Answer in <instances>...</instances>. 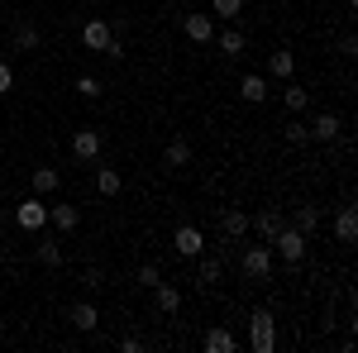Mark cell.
<instances>
[{
  "label": "cell",
  "instance_id": "1",
  "mask_svg": "<svg viewBox=\"0 0 358 353\" xmlns=\"http://www.w3.org/2000/svg\"><path fill=\"white\" fill-rule=\"evenodd\" d=\"M248 344H253V353H273L277 349V329H273V310H253L248 315Z\"/></svg>",
  "mask_w": 358,
  "mask_h": 353
},
{
  "label": "cell",
  "instance_id": "2",
  "mask_svg": "<svg viewBox=\"0 0 358 353\" xmlns=\"http://www.w3.org/2000/svg\"><path fill=\"white\" fill-rule=\"evenodd\" d=\"M273 244H277V258H282V263H292V268L306 258V234H301V229H292V224H282V229H277Z\"/></svg>",
  "mask_w": 358,
  "mask_h": 353
},
{
  "label": "cell",
  "instance_id": "3",
  "mask_svg": "<svg viewBox=\"0 0 358 353\" xmlns=\"http://www.w3.org/2000/svg\"><path fill=\"white\" fill-rule=\"evenodd\" d=\"M15 224H20L24 234H38V229L48 224V206H43V201H24V206L15 210Z\"/></svg>",
  "mask_w": 358,
  "mask_h": 353
},
{
  "label": "cell",
  "instance_id": "4",
  "mask_svg": "<svg viewBox=\"0 0 358 353\" xmlns=\"http://www.w3.org/2000/svg\"><path fill=\"white\" fill-rule=\"evenodd\" d=\"M244 272L253 277V282H268V272H273V248L253 244V248L244 253Z\"/></svg>",
  "mask_w": 358,
  "mask_h": 353
},
{
  "label": "cell",
  "instance_id": "5",
  "mask_svg": "<svg viewBox=\"0 0 358 353\" xmlns=\"http://www.w3.org/2000/svg\"><path fill=\"white\" fill-rule=\"evenodd\" d=\"M110 38H115V24H106V20H86L82 24V43L91 48V53H106Z\"/></svg>",
  "mask_w": 358,
  "mask_h": 353
},
{
  "label": "cell",
  "instance_id": "6",
  "mask_svg": "<svg viewBox=\"0 0 358 353\" xmlns=\"http://www.w3.org/2000/svg\"><path fill=\"white\" fill-rule=\"evenodd\" d=\"M101 143H106V138H101V129H77L72 153H77L82 163H96V158H101Z\"/></svg>",
  "mask_w": 358,
  "mask_h": 353
},
{
  "label": "cell",
  "instance_id": "7",
  "mask_svg": "<svg viewBox=\"0 0 358 353\" xmlns=\"http://www.w3.org/2000/svg\"><path fill=\"white\" fill-rule=\"evenodd\" d=\"M172 248H177L182 258H201L206 239H201V229H196V224H182V229H177V239H172Z\"/></svg>",
  "mask_w": 358,
  "mask_h": 353
},
{
  "label": "cell",
  "instance_id": "8",
  "mask_svg": "<svg viewBox=\"0 0 358 353\" xmlns=\"http://www.w3.org/2000/svg\"><path fill=\"white\" fill-rule=\"evenodd\" d=\"M334 239H339V244H354L358 239V210L354 206H339V215H334Z\"/></svg>",
  "mask_w": 358,
  "mask_h": 353
},
{
  "label": "cell",
  "instance_id": "9",
  "mask_svg": "<svg viewBox=\"0 0 358 353\" xmlns=\"http://www.w3.org/2000/svg\"><path fill=\"white\" fill-rule=\"evenodd\" d=\"M48 224H53L57 234H72L82 224V210L77 206H48Z\"/></svg>",
  "mask_w": 358,
  "mask_h": 353
},
{
  "label": "cell",
  "instance_id": "10",
  "mask_svg": "<svg viewBox=\"0 0 358 353\" xmlns=\"http://www.w3.org/2000/svg\"><path fill=\"white\" fill-rule=\"evenodd\" d=\"M67 320H72V325L82 329V334H91V329L101 325V310H96V305H91V301H77V305H72V310H67Z\"/></svg>",
  "mask_w": 358,
  "mask_h": 353
},
{
  "label": "cell",
  "instance_id": "11",
  "mask_svg": "<svg viewBox=\"0 0 358 353\" xmlns=\"http://www.w3.org/2000/svg\"><path fill=\"white\" fill-rule=\"evenodd\" d=\"M187 38H192V43H210V38H215V20H210V15H187Z\"/></svg>",
  "mask_w": 358,
  "mask_h": 353
},
{
  "label": "cell",
  "instance_id": "12",
  "mask_svg": "<svg viewBox=\"0 0 358 353\" xmlns=\"http://www.w3.org/2000/svg\"><path fill=\"white\" fill-rule=\"evenodd\" d=\"M292 229H301L306 239H310V234L320 229V206H296V210H292Z\"/></svg>",
  "mask_w": 358,
  "mask_h": 353
},
{
  "label": "cell",
  "instance_id": "13",
  "mask_svg": "<svg viewBox=\"0 0 358 353\" xmlns=\"http://www.w3.org/2000/svg\"><path fill=\"white\" fill-rule=\"evenodd\" d=\"M306 129H310V138H320V143H330V138L339 134V115H330V110H325V115H315V120H310Z\"/></svg>",
  "mask_w": 358,
  "mask_h": 353
},
{
  "label": "cell",
  "instance_id": "14",
  "mask_svg": "<svg viewBox=\"0 0 358 353\" xmlns=\"http://www.w3.org/2000/svg\"><path fill=\"white\" fill-rule=\"evenodd\" d=\"M38 43H43V34H38V24H29V20H20V24H15V48H20V53H34Z\"/></svg>",
  "mask_w": 358,
  "mask_h": 353
},
{
  "label": "cell",
  "instance_id": "15",
  "mask_svg": "<svg viewBox=\"0 0 358 353\" xmlns=\"http://www.w3.org/2000/svg\"><path fill=\"white\" fill-rule=\"evenodd\" d=\"M239 96H244L248 106H258V101H268V82H263L258 72H248L244 82H239Z\"/></svg>",
  "mask_w": 358,
  "mask_h": 353
},
{
  "label": "cell",
  "instance_id": "16",
  "mask_svg": "<svg viewBox=\"0 0 358 353\" xmlns=\"http://www.w3.org/2000/svg\"><path fill=\"white\" fill-rule=\"evenodd\" d=\"M282 224H287V215H282V210H263V215L253 219V229H258V239H268V244H273V234L282 229Z\"/></svg>",
  "mask_w": 358,
  "mask_h": 353
},
{
  "label": "cell",
  "instance_id": "17",
  "mask_svg": "<svg viewBox=\"0 0 358 353\" xmlns=\"http://www.w3.org/2000/svg\"><path fill=\"white\" fill-rule=\"evenodd\" d=\"M268 72H273V77H282V82H292V72H296V57L282 48V53L268 57Z\"/></svg>",
  "mask_w": 358,
  "mask_h": 353
},
{
  "label": "cell",
  "instance_id": "18",
  "mask_svg": "<svg viewBox=\"0 0 358 353\" xmlns=\"http://www.w3.org/2000/svg\"><path fill=\"white\" fill-rule=\"evenodd\" d=\"M282 106L292 110V115H301V110L310 106V91H306V86H292V82H287V91H282Z\"/></svg>",
  "mask_w": 358,
  "mask_h": 353
},
{
  "label": "cell",
  "instance_id": "19",
  "mask_svg": "<svg viewBox=\"0 0 358 353\" xmlns=\"http://www.w3.org/2000/svg\"><path fill=\"white\" fill-rule=\"evenodd\" d=\"M120 187H124V177H120L115 167H101V172H96V191H101V196H120Z\"/></svg>",
  "mask_w": 358,
  "mask_h": 353
},
{
  "label": "cell",
  "instance_id": "20",
  "mask_svg": "<svg viewBox=\"0 0 358 353\" xmlns=\"http://www.w3.org/2000/svg\"><path fill=\"white\" fill-rule=\"evenodd\" d=\"M234 349H239V344H234L229 329H210V334H206V353H234Z\"/></svg>",
  "mask_w": 358,
  "mask_h": 353
},
{
  "label": "cell",
  "instance_id": "21",
  "mask_svg": "<svg viewBox=\"0 0 358 353\" xmlns=\"http://www.w3.org/2000/svg\"><path fill=\"white\" fill-rule=\"evenodd\" d=\"M163 158H167V167H187V163H192V143H187V138H172Z\"/></svg>",
  "mask_w": 358,
  "mask_h": 353
},
{
  "label": "cell",
  "instance_id": "22",
  "mask_svg": "<svg viewBox=\"0 0 358 353\" xmlns=\"http://www.w3.org/2000/svg\"><path fill=\"white\" fill-rule=\"evenodd\" d=\"M220 229L229 234V239H239V234H248V215H244V210H224V215H220Z\"/></svg>",
  "mask_w": 358,
  "mask_h": 353
},
{
  "label": "cell",
  "instance_id": "23",
  "mask_svg": "<svg viewBox=\"0 0 358 353\" xmlns=\"http://www.w3.org/2000/svg\"><path fill=\"white\" fill-rule=\"evenodd\" d=\"M57 182H62V177H57V167H34V191H38V196L57 191Z\"/></svg>",
  "mask_w": 358,
  "mask_h": 353
},
{
  "label": "cell",
  "instance_id": "24",
  "mask_svg": "<svg viewBox=\"0 0 358 353\" xmlns=\"http://www.w3.org/2000/svg\"><path fill=\"white\" fill-rule=\"evenodd\" d=\"M34 253H38V263H43V268H62V248H57V239H38Z\"/></svg>",
  "mask_w": 358,
  "mask_h": 353
},
{
  "label": "cell",
  "instance_id": "25",
  "mask_svg": "<svg viewBox=\"0 0 358 353\" xmlns=\"http://www.w3.org/2000/svg\"><path fill=\"white\" fill-rule=\"evenodd\" d=\"M153 291H158V310H163V315H172V310L182 305V291H177V287H167V282H158Z\"/></svg>",
  "mask_w": 358,
  "mask_h": 353
},
{
  "label": "cell",
  "instance_id": "26",
  "mask_svg": "<svg viewBox=\"0 0 358 353\" xmlns=\"http://www.w3.org/2000/svg\"><path fill=\"white\" fill-rule=\"evenodd\" d=\"M220 53L224 57H239V53H244V34H239V29H224V34H220Z\"/></svg>",
  "mask_w": 358,
  "mask_h": 353
},
{
  "label": "cell",
  "instance_id": "27",
  "mask_svg": "<svg viewBox=\"0 0 358 353\" xmlns=\"http://www.w3.org/2000/svg\"><path fill=\"white\" fill-rule=\"evenodd\" d=\"M196 272H201V287H215V282H220V277H224L220 258H201V268H196Z\"/></svg>",
  "mask_w": 358,
  "mask_h": 353
},
{
  "label": "cell",
  "instance_id": "28",
  "mask_svg": "<svg viewBox=\"0 0 358 353\" xmlns=\"http://www.w3.org/2000/svg\"><path fill=\"white\" fill-rule=\"evenodd\" d=\"M210 15H215V20H239V15H244V0H215Z\"/></svg>",
  "mask_w": 358,
  "mask_h": 353
},
{
  "label": "cell",
  "instance_id": "29",
  "mask_svg": "<svg viewBox=\"0 0 358 353\" xmlns=\"http://www.w3.org/2000/svg\"><path fill=\"white\" fill-rule=\"evenodd\" d=\"M287 143H292V148H306V143H310V129H306L301 120H292V124H287Z\"/></svg>",
  "mask_w": 358,
  "mask_h": 353
},
{
  "label": "cell",
  "instance_id": "30",
  "mask_svg": "<svg viewBox=\"0 0 358 353\" xmlns=\"http://www.w3.org/2000/svg\"><path fill=\"white\" fill-rule=\"evenodd\" d=\"M158 282H163L158 263H143V268H138V287H158Z\"/></svg>",
  "mask_w": 358,
  "mask_h": 353
},
{
  "label": "cell",
  "instance_id": "31",
  "mask_svg": "<svg viewBox=\"0 0 358 353\" xmlns=\"http://www.w3.org/2000/svg\"><path fill=\"white\" fill-rule=\"evenodd\" d=\"M77 91H82L86 101H96V96H101V82H96V77H77Z\"/></svg>",
  "mask_w": 358,
  "mask_h": 353
},
{
  "label": "cell",
  "instance_id": "32",
  "mask_svg": "<svg viewBox=\"0 0 358 353\" xmlns=\"http://www.w3.org/2000/svg\"><path fill=\"white\" fill-rule=\"evenodd\" d=\"M106 57H110V62H120V57H124V38H120V34L106 43Z\"/></svg>",
  "mask_w": 358,
  "mask_h": 353
},
{
  "label": "cell",
  "instance_id": "33",
  "mask_svg": "<svg viewBox=\"0 0 358 353\" xmlns=\"http://www.w3.org/2000/svg\"><path fill=\"white\" fill-rule=\"evenodd\" d=\"M10 86H15V72H10V62H0V96H5Z\"/></svg>",
  "mask_w": 358,
  "mask_h": 353
}]
</instances>
